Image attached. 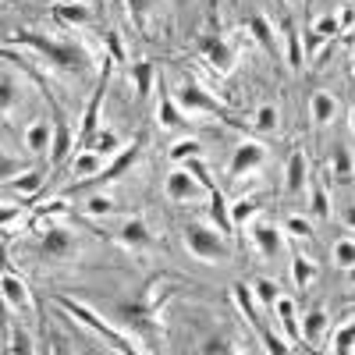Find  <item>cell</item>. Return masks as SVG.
<instances>
[{
	"mask_svg": "<svg viewBox=\"0 0 355 355\" xmlns=\"http://www.w3.org/2000/svg\"><path fill=\"white\" fill-rule=\"evenodd\" d=\"M15 43L18 46H33L36 53L46 57L50 64L64 68V71L82 75L89 68V53L82 46H75L71 40H50V36H40V33H15Z\"/></svg>",
	"mask_w": 355,
	"mask_h": 355,
	"instance_id": "6da1fadb",
	"label": "cell"
},
{
	"mask_svg": "<svg viewBox=\"0 0 355 355\" xmlns=\"http://www.w3.org/2000/svg\"><path fill=\"white\" fill-rule=\"evenodd\" d=\"M57 306H61L64 313H71V316H75V320L82 323V327H89V331H93V334H100V338H103V341H107V345H110L114 352H125V355H128V352H132V355L146 352V345H135V341H132L128 334H121V331H114V327H110L107 320H100V316H96L93 309H85L82 302L68 299V295H61V299H57Z\"/></svg>",
	"mask_w": 355,
	"mask_h": 355,
	"instance_id": "7a4b0ae2",
	"label": "cell"
},
{
	"mask_svg": "<svg viewBox=\"0 0 355 355\" xmlns=\"http://www.w3.org/2000/svg\"><path fill=\"white\" fill-rule=\"evenodd\" d=\"M185 245L202 263H227L231 259L227 234L220 227H206V224H196V220L185 224Z\"/></svg>",
	"mask_w": 355,
	"mask_h": 355,
	"instance_id": "3957f363",
	"label": "cell"
},
{
	"mask_svg": "<svg viewBox=\"0 0 355 355\" xmlns=\"http://www.w3.org/2000/svg\"><path fill=\"white\" fill-rule=\"evenodd\" d=\"M174 100H178V107H182L185 114H214V117H220V121L234 125L231 107H227V103H220L217 96H210V93H206V89L192 78V75H185V78H182V85H178Z\"/></svg>",
	"mask_w": 355,
	"mask_h": 355,
	"instance_id": "277c9868",
	"label": "cell"
},
{
	"mask_svg": "<svg viewBox=\"0 0 355 355\" xmlns=\"http://www.w3.org/2000/svg\"><path fill=\"white\" fill-rule=\"evenodd\" d=\"M231 295H234V302H239V309L245 313V320H249V327H252V334L263 341V348L266 352H277V355H284L291 345H284V341H277L274 338V331L263 323V313H259V302H256V295H252V284H231Z\"/></svg>",
	"mask_w": 355,
	"mask_h": 355,
	"instance_id": "5b68a950",
	"label": "cell"
},
{
	"mask_svg": "<svg viewBox=\"0 0 355 355\" xmlns=\"http://www.w3.org/2000/svg\"><path fill=\"white\" fill-rule=\"evenodd\" d=\"M139 153H142V135H135L132 142H128V150H121L117 153L100 174H93V178H85L82 185H75V189H68V196H78V192H89V189H96V185H107V182H114V178H121L135 160H139Z\"/></svg>",
	"mask_w": 355,
	"mask_h": 355,
	"instance_id": "8992f818",
	"label": "cell"
},
{
	"mask_svg": "<svg viewBox=\"0 0 355 355\" xmlns=\"http://www.w3.org/2000/svg\"><path fill=\"white\" fill-rule=\"evenodd\" d=\"M114 57H107L103 61V68H100V82H96V89H93V96H89V103H85V110H82V132H78V146L96 132V125H100V110H103V96H107V85H110V71H114Z\"/></svg>",
	"mask_w": 355,
	"mask_h": 355,
	"instance_id": "52a82bcc",
	"label": "cell"
},
{
	"mask_svg": "<svg viewBox=\"0 0 355 355\" xmlns=\"http://www.w3.org/2000/svg\"><path fill=\"white\" fill-rule=\"evenodd\" d=\"M157 121H160L167 132H185V128H189V114L178 107V100L171 96L164 75H157Z\"/></svg>",
	"mask_w": 355,
	"mask_h": 355,
	"instance_id": "ba28073f",
	"label": "cell"
},
{
	"mask_svg": "<svg viewBox=\"0 0 355 355\" xmlns=\"http://www.w3.org/2000/svg\"><path fill=\"white\" fill-rule=\"evenodd\" d=\"M266 164V146L263 142H256V139H245L239 150H234V157H231V167H227V174L234 178V182H242V178H249L252 171H259Z\"/></svg>",
	"mask_w": 355,
	"mask_h": 355,
	"instance_id": "9c48e42d",
	"label": "cell"
},
{
	"mask_svg": "<svg viewBox=\"0 0 355 355\" xmlns=\"http://www.w3.org/2000/svg\"><path fill=\"white\" fill-rule=\"evenodd\" d=\"M199 53L206 57V64H210L217 75H227V71L234 68V57H239V53H234V46H231L220 33L202 36V40H199Z\"/></svg>",
	"mask_w": 355,
	"mask_h": 355,
	"instance_id": "30bf717a",
	"label": "cell"
},
{
	"mask_svg": "<svg viewBox=\"0 0 355 355\" xmlns=\"http://www.w3.org/2000/svg\"><path fill=\"white\" fill-rule=\"evenodd\" d=\"M249 227H252V242H256V249H259L263 259H277V256L284 252V234H281L277 224H270V220H252Z\"/></svg>",
	"mask_w": 355,
	"mask_h": 355,
	"instance_id": "8fae6325",
	"label": "cell"
},
{
	"mask_svg": "<svg viewBox=\"0 0 355 355\" xmlns=\"http://www.w3.org/2000/svg\"><path fill=\"white\" fill-rule=\"evenodd\" d=\"M117 316H121L125 323H132V327L142 334V338H153V331H157V313H153V306L150 302H121L117 306Z\"/></svg>",
	"mask_w": 355,
	"mask_h": 355,
	"instance_id": "7c38bea8",
	"label": "cell"
},
{
	"mask_svg": "<svg viewBox=\"0 0 355 355\" xmlns=\"http://www.w3.org/2000/svg\"><path fill=\"white\" fill-rule=\"evenodd\" d=\"M71 249H75L71 231L64 224H50L46 234H43V242H40V256L43 259H61V256H71Z\"/></svg>",
	"mask_w": 355,
	"mask_h": 355,
	"instance_id": "4fadbf2b",
	"label": "cell"
},
{
	"mask_svg": "<svg viewBox=\"0 0 355 355\" xmlns=\"http://www.w3.org/2000/svg\"><path fill=\"white\" fill-rule=\"evenodd\" d=\"M164 189H167V196H171L174 202H192V199H199V192H206V189L196 182V174H192L189 167H182V171H171Z\"/></svg>",
	"mask_w": 355,
	"mask_h": 355,
	"instance_id": "5bb4252c",
	"label": "cell"
},
{
	"mask_svg": "<svg viewBox=\"0 0 355 355\" xmlns=\"http://www.w3.org/2000/svg\"><path fill=\"white\" fill-rule=\"evenodd\" d=\"M309 185V160L302 150H295L284 164V196H302Z\"/></svg>",
	"mask_w": 355,
	"mask_h": 355,
	"instance_id": "9a60e30c",
	"label": "cell"
},
{
	"mask_svg": "<svg viewBox=\"0 0 355 355\" xmlns=\"http://www.w3.org/2000/svg\"><path fill=\"white\" fill-rule=\"evenodd\" d=\"M0 291H4L8 309H15V313H28V309H33L28 288H25V281H21L15 270H4V277H0Z\"/></svg>",
	"mask_w": 355,
	"mask_h": 355,
	"instance_id": "2e32d148",
	"label": "cell"
},
{
	"mask_svg": "<svg viewBox=\"0 0 355 355\" xmlns=\"http://www.w3.org/2000/svg\"><path fill=\"white\" fill-rule=\"evenodd\" d=\"M53 142H50V164L53 167H61L64 160H68V153H71V132H68V125H64V117H61V107H53Z\"/></svg>",
	"mask_w": 355,
	"mask_h": 355,
	"instance_id": "e0dca14e",
	"label": "cell"
},
{
	"mask_svg": "<svg viewBox=\"0 0 355 355\" xmlns=\"http://www.w3.org/2000/svg\"><path fill=\"white\" fill-rule=\"evenodd\" d=\"M327 327H331V313L323 309V306L309 309L306 320H302V341H306L309 348H320V345H323V334H327Z\"/></svg>",
	"mask_w": 355,
	"mask_h": 355,
	"instance_id": "ac0fdd59",
	"label": "cell"
},
{
	"mask_svg": "<svg viewBox=\"0 0 355 355\" xmlns=\"http://www.w3.org/2000/svg\"><path fill=\"white\" fill-rule=\"evenodd\" d=\"M117 239H121V245H128V249H150L153 245L150 227H146L139 217H128L121 227H117Z\"/></svg>",
	"mask_w": 355,
	"mask_h": 355,
	"instance_id": "d6986e66",
	"label": "cell"
},
{
	"mask_svg": "<svg viewBox=\"0 0 355 355\" xmlns=\"http://www.w3.org/2000/svg\"><path fill=\"white\" fill-rule=\"evenodd\" d=\"M309 114H313V125L316 128H323V125H331L334 117H338V100L331 96V93H313L309 96Z\"/></svg>",
	"mask_w": 355,
	"mask_h": 355,
	"instance_id": "ffe728a7",
	"label": "cell"
},
{
	"mask_svg": "<svg viewBox=\"0 0 355 355\" xmlns=\"http://www.w3.org/2000/svg\"><path fill=\"white\" fill-rule=\"evenodd\" d=\"M53 18L64 21V25H89L93 21V8L82 4V0H64V4L53 8Z\"/></svg>",
	"mask_w": 355,
	"mask_h": 355,
	"instance_id": "44dd1931",
	"label": "cell"
},
{
	"mask_svg": "<svg viewBox=\"0 0 355 355\" xmlns=\"http://www.w3.org/2000/svg\"><path fill=\"white\" fill-rule=\"evenodd\" d=\"M128 75H132V82H135L139 100H146V96L153 93V85H157V68H153V61H135V64H128Z\"/></svg>",
	"mask_w": 355,
	"mask_h": 355,
	"instance_id": "7402d4cb",
	"label": "cell"
},
{
	"mask_svg": "<svg viewBox=\"0 0 355 355\" xmlns=\"http://www.w3.org/2000/svg\"><path fill=\"white\" fill-rule=\"evenodd\" d=\"M50 142H53V132H50V125L46 121H33L25 128V150L28 153H50Z\"/></svg>",
	"mask_w": 355,
	"mask_h": 355,
	"instance_id": "603a6c76",
	"label": "cell"
},
{
	"mask_svg": "<svg viewBox=\"0 0 355 355\" xmlns=\"http://www.w3.org/2000/svg\"><path fill=\"white\" fill-rule=\"evenodd\" d=\"M249 33L256 36V43L266 50V53H274L277 50V36H274V25H270V18H263V15H252L249 21Z\"/></svg>",
	"mask_w": 355,
	"mask_h": 355,
	"instance_id": "cb8c5ba5",
	"label": "cell"
},
{
	"mask_svg": "<svg viewBox=\"0 0 355 355\" xmlns=\"http://www.w3.org/2000/svg\"><path fill=\"white\" fill-rule=\"evenodd\" d=\"M281 28H284V40H288V68L299 71V68L306 64V53H302V43H299V28H295L291 18H284Z\"/></svg>",
	"mask_w": 355,
	"mask_h": 355,
	"instance_id": "d4e9b609",
	"label": "cell"
},
{
	"mask_svg": "<svg viewBox=\"0 0 355 355\" xmlns=\"http://www.w3.org/2000/svg\"><path fill=\"white\" fill-rule=\"evenodd\" d=\"M274 313H277V320H281V327H284L288 341L299 345V316H295V302L288 299V295H281L277 306H274Z\"/></svg>",
	"mask_w": 355,
	"mask_h": 355,
	"instance_id": "484cf974",
	"label": "cell"
},
{
	"mask_svg": "<svg viewBox=\"0 0 355 355\" xmlns=\"http://www.w3.org/2000/svg\"><path fill=\"white\" fill-rule=\"evenodd\" d=\"M117 146H121V139H117L114 132L96 128L93 135H89V139L82 142V150H93V153H100V157H110V153H117Z\"/></svg>",
	"mask_w": 355,
	"mask_h": 355,
	"instance_id": "4316f807",
	"label": "cell"
},
{
	"mask_svg": "<svg viewBox=\"0 0 355 355\" xmlns=\"http://www.w3.org/2000/svg\"><path fill=\"white\" fill-rule=\"evenodd\" d=\"M252 295H256L259 309L274 313V306H277V299H281V288H277V281H266V277H259V281H252Z\"/></svg>",
	"mask_w": 355,
	"mask_h": 355,
	"instance_id": "83f0119b",
	"label": "cell"
},
{
	"mask_svg": "<svg viewBox=\"0 0 355 355\" xmlns=\"http://www.w3.org/2000/svg\"><path fill=\"white\" fill-rule=\"evenodd\" d=\"M259 210H263L259 199H239V202L231 206V224H234V227H249Z\"/></svg>",
	"mask_w": 355,
	"mask_h": 355,
	"instance_id": "f1b7e54d",
	"label": "cell"
},
{
	"mask_svg": "<svg viewBox=\"0 0 355 355\" xmlns=\"http://www.w3.org/2000/svg\"><path fill=\"white\" fill-rule=\"evenodd\" d=\"M210 217H214V227H220L224 234H231V231H234V224H231V210H227V202H224L220 189H214V192H210Z\"/></svg>",
	"mask_w": 355,
	"mask_h": 355,
	"instance_id": "f546056e",
	"label": "cell"
},
{
	"mask_svg": "<svg viewBox=\"0 0 355 355\" xmlns=\"http://www.w3.org/2000/svg\"><path fill=\"white\" fill-rule=\"evenodd\" d=\"M334 36H341V21H338L334 15L316 18V21H313V36H309V43H313V46H316V43H323V40H334Z\"/></svg>",
	"mask_w": 355,
	"mask_h": 355,
	"instance_id": "4dcf8cb0",
	"label": "cell"
},
{
	"mask_svg": "<svg viewBox=\"0 0 355 355\" xmlns=\"http://www.w3.org/2000/svg\"><path fill=\"white\" fill-rule=\"evenodd\" d=\"M4 185L15 189V192H21V196H33V192L43 185V171H25V174H18V178H8Z\"/></svg>",
	"mask_w": 355,
	"mask_h": 355,
	"instance_id": "1f68e13d",
	"label": "cell"
},
{
	"mask_svg": "<svg viewBox=\"0 0 355 355\" xmlns=\"http://www.w3.org/2000/svg\"><path fill=\"white\" fill-rule=\"evenodd\" d=\"M100 167H103V157H100V153H93V150H82V157L75 160L71 174H75V178H93V174H100Z\"/></svg>",
	"mask_w": 355,
	"mask_h": 355,
	"instance_id": "d6a6232c",
	"label": "cell"
},
{
	"mask_svg": "<svg viewBox=\"0 0 355 355\" xmlns=\"http://www.w3.org/2000/svg\"><path fill=\"white\" fill-rule=\"evenodd\" d=\"M291 277H295V284H299V288L313 284V277H316V263H313L309 256H295V259H291Z\"/></svg>",
	"mask_w": 355,
	"mask_h": 355,
	"instance_id": "836d02e7",
	"label": "cell"
},
{
	"mask_svg": "<svg viewBox=\"0 0 355 355\" xmlns=\"http://www.w3.org/2000/svg\"><path fill=\"white\" fill-rule=\"evenodd\" d=\"M309 206H313V217H316V220H331V196H327V189H323L320 182L313 185Z\"/></svg>",
	"mask_w": 355,
	"mask_h": 355,
	"instance_id": "e575fe53",
	"label": "cell"
},
{
	"mask_svg": "<svg viewBox=\"0 0 355 355\" xmlns=\"http://www.w3.org/2000/svg\"><path fill=\"white\" fill-rule=\"evenodd\" d=\"M334 352H355V320H345L341 327L334 331V345H331Z\"/></svg>",
	"mask_w": 355,
	"mask_h": 355,
	"instance_id": "d590c367",
	"label": "cell"
},
{
	"mask_svg": "<svg viewBox=\"0 0 355 355\" xmlns=\"http://www.w3.org/2000/svg\"><path fill=\"white\" fill-rule=\"evenodd\" d=\"M334 263L341 270H352L355 266V239H338L334 242Z\"/></svg>",
	"mask_w": 355,
	"mask_h": 355,
	"instance_id": "8d00e7d4",
	"label": "cell"
},
{
	"mask_svg": "<svg viewBox=\"0 0 355 355\" xmlns=\"http://www.w3.org/2000/svg\"><path fill=\"white\" fill-rule=\"evenodd\" d=\"M185 167H189V171L196 174V182H199V185H202L206 192H214V189H217V182H214V174H210V167H206V164H202L199 157H189V160H185Z\"/></svg>",
	"mask_w": 355,
	"mask_h": 355,
	"instance_id": "74e56055",
	"label": "cell"
},
{
	"mask_svg": "<svg viewBox=\"0 0 355 355\" xmlns=\"http://www.w3.org/2000/svg\"><path fill=\"white\" fill-rule=\"evenodd\" d=\"M352 171H355V164H352L348 146H338V150H334V174H338V182H352Z\"/></svg>",
	"mask_w": 355,
	"mask_h": 355,
	"instance_id": "f35d334b",
	"label": "cell"
},
{
	"mask_svg": "<svg viewBox=\"0 0 355 355\" xmlns=\"http://www.w3.org/2000/svg\"><path fill=\"white\" fill-rule=\"evenodd\" d=\"M157 4H160V0H128V15H132L135 28H142V33H146V15H150Z\"/></svg>",
	"mask_w": 355,
	"mask_h": 355,
	"instance_id": "ab89813d",
	"label": "cell"
},
{
	"mask_svg": "<svg viewBox=\"0 0 355 355\" xmlns=\"http://www.w3.org/2000/svg\"><path fill=\"white\" fill-rule=\"evenodd\" d=\"M256 128H259V132H274V128H277V107H274V103H263V107L256 110Z\"/></svg>",
	"mask_w": 355,
	"mask_h": 355,
	"instance_id": "60d3db41",
	"label": "cell"
},
{
	"mask_svg": "<svg viewBox=\"0 0 355 355\" xmlns=\"http://www.w3.org/2000/svg\"><path fill=\"white\" fill-rule=\"evenodd\" d=\"M199 150H202V142H196V139H185V142H178V146H171V160H189V157H199Z\"/></svg>",
	"mask_w": 355,
	"mask_h": 355,
	"instance_id": "b9f144b4",
	"label": "cell"
},
{
	"mask_svg": "<svg viewBox=\"0 0 355 355\" xmlns=\"http://www.w3.org/2000/svg\"><path fill=\"white\" fill-rule=\"evenodd\" d=\"M15 100H18V82H15L11 75H4V78H0V107L11 110Z\"/></svg>",
	"mask_w": 355,
	"mask_h": 355,
	"instance_id": "7bdbcfd3",
	"label": "cell"
},
{
	"mask_svg": "<svg viewBox=\"0 0 355 355\" xmlns=\"http://www.w3.org/2000/svg\"><path fill=\"white\" fill-rule=\"evenodd\" d=\"M284 231L295 234V239H313V227H309L306 217H288V220H284Z\"/></svg>",
	"mask_w": 355,
	"mask_h": 355,
	"instance_id": "ee69618b",
	"label": "cell"
},
{
	"mask_svg": "<svg viewBox=\"0 0 355 355\" xmlns=\"http://www.w3.org/2000/svg\"><path fill=\"white\" fill-rule=\"evenodd\" d=\"M114 210V202L107 196H93V199H85V214H93V217H107Z\"/></svg>",
	"mask_w": 355,
	"mask_h": 355,
	"instance_id": "f6af8a7d",
	"label": "cell"
},
{
	"mask_svg": "<svg viewBox=\"0 0 355 355\" xmlns=\"http://www.w3.org/2000/svg\"><path fill=\"white\" fill-rule=\"evenodd\" d=\"M199 352H202V355H231L234 345H227L224 338H210L206 345H199Z\"/></svg>",
	"mask_w": 355,
	"mask_h": 355,
	"instance_id": "bcb514c9",
	"label": "cell"
},
{
	"mask_svg": "<svg viewBox=\"0 0 355 355\" xmlns=\"http://www.w3.org/2000/svg\"><path fill=\"white\" fill-rule=\"evenodd\" d=\"M107 50H110L114 61H125V46H121V36H117V33L107 36Z\"/></svg>",
	"mask_w": 355,
	"mask_h": 355,
	"instance_id": "7dc6e473",
	"label": "cell"
},
{
	"mask_svg": "<svg viewBox=\"0 0 355 355\" xmlns=\"http://www.w3.org/2000/svg\"><path fill=\"white\" fill-rule=\"evenodd\" d=\"M338 21H341V33H345V28H352L355 25V4H345V11L338 15Z\"/></svg>",
	"mask_w": 355,
	"mask_h": 355,
	"instance_id": "c3c4849f",
	"label": "cell"
},
{
	"mask_svg": "<svg viewBox=\"0 0 355 355\" xmlns=\"http://www.w3.org/2000/svg\"><path fill=\"white\" fill-rule=\"evenodd\" d=\"M15 352H33V345H28V338L21 334V331H15V345H11Z\"/></svg>",
	"mask_w": 355,
	"mask_h": 355,
	"instance_id": "681fc988",
	"label": "cell"
},
{
	"mask_svg": "<svg viewBox=\"0 0 355 355\" xmlns=\"http://www.w3.org/2000/svg\"><path fill=\"white\" fill-rule=\"evenodd\" d=\"M0 217H4V227H8L11 220H18V217H21V206H4V214H0Z\"/></svg>",
	"mask_w": 355,
	"mask_h": 355,
	"instance_id": "f907efd6",
	"label": "cell"
},
{
	"mask_svg": "<svg viewBox=\"0 0 355 355\" xmlns=\"http://www.w3.org/2000/svg\"><path fill=\"white\" fill-rule=\"evenodd\" d=\"M345 224H348V227H355V202L345 210Z\"/></svg>",
	"mask_w": 355,
	"mask_h": 355,
	"instance_id": "816d5d0a",
	"label": "cell"
},
{
	"mask_svg": "<svg viewBox=\"0 0 355 355\" xmlns=\"http://www.w3.org/2000/svg\"><path fill=\"white\" fill-rule=\"evenodd\" d=\"M348 284H355V266H352V270H348Z\"/></svg>",
	"mask_w": 355,
	"mask_h": 355,
	"instance_id": "f5cc1de1",
	"label": "cell"
},
{
	"mask_svg": "<svg viewBox=\"0 0 355 355\" xmlns=\"http://www.w3.org/2000/svg\"><path fill=\"white\" fill-rule=\"evenodd\" d=\"M348 121H352V132H355V107H352V117H348Z\"/></svg>",
	"mask_w": 355,
	"mask_h": 355,
	"instance_id": "db71d44e",
	"label": "cell"
},
{
	"mask_svg": "<svg viewBox=\"0 0 355 355\" xmlns=\"http://www.w3.org/2000/svg\"><path fill=\"white\" fill-rule=\"evenodd\" d=\"M352 71H355V61H352Z\"/></svg>",
	"mask_w": 355,
	"mask_h": 355,
	"instance_id": "11a10c76",
	"label": "cell"
},
{
	"mask_svg": "<svg viewBox=\"0 0 355 355\" xmlns=\"http://www.w3.org/2000/svg\"><path fill=\"white\" fill-rule=\"evenodd\" d=\"M291 4H299V0H291Z\"/></svg>",
	"mask_w": 355,
	"mask_h": 355,
	"instance_id": "9f6ffc18",
	"label": "cell"
}]
</instances>
